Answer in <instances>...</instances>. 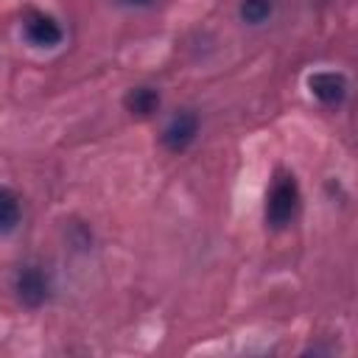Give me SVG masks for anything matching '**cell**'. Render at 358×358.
<instances>
[{"label":"cell","mask_w":358,"mask_h":358,"mask_svg":"<svg viewBox=\"0 0 358 358\" xmlns=\"http://www.w3.org/2000/svg\"><path fill=\"white\" fill-rule=\"evenodd\" d=\"M299 207V185L291 173H280L271 182V190L266 196V224L271 229H282L291 224Z\"/></svg>","instance_id":"1"},{"label":"cell","mask_w":358,"mask_h":358,"mask_svg":"<svg viewBox=\"0 0 358 358\" xmlns=\"http://www.w3.org/2000/svg\"><path fill=\"white\" fill-rule=\"evenodd\" d=\"M22 36L31 48H42V50H53L62 45L64 31L56 22V17L45 14V11H28L22 17Z\"/></svg>","instance_id":"2"},{"label":"cell","mask_w":358,"mask_h":358,"mask_svg":"<svg viewBox=\"0 0 358 358\" xmlns=\"http://www.w3.org/2000/svg\"><path fill=\"white\" fill-rule=\"evenodd\" d=\"M199 126H201V120H199V115H196L193 109L176 112V115L165 123V129H162V145H165L168 151H173V154H182V151L190 148L193 140L199 137Z\"/></svg>","instance_id":"3"},{"label":"cell","mask_w":358,"mask_h":358,"mask_svg":"<svg viewBox=\"0 0 358 358\" xmlns=\"http://www.w3.org/2000/svg\"><path fill=\"white\" fill-rule=\"evenodd\" d=\"M308 90H310V95L319 103H324V106H341L344 98H347L350 84H347V76L338 73V70H316V73L308 76Z\"/></svg>","instance_id":"4"},{"label":"cell","mask_w":358,"mask_h":358,"mask_svg":"<svg viewBox=\"0 0 358 358\" xmlns=\"http://www.w3.org/2000/svg\"><path fill=\"white\" fill-rule=\"evenodd\" d=\"M14 291L25 308H39L50 296V280L39 266H25L14 280Z\"/></svg>","instance_id":"5"},{"label":"cell","mask_w":358,"mask_h":358,"mask_svg":"<svg viewBox=\"0 0 358 358\" xmlns=\"http://www.w3.org/2000/svg\"><path fill=\"white\" fill-rule=\"evenodd\" d=\"M123 106L134 117H151L159 109V92L154 87H131L123 95Z\"/></svg>","instance_id":"6"},{"label":"cell","mask_w":358,"mask_h":358,"mask_svg":"<svg viewBox=\"0 0 358 358\" xmlns=\"http://www.w3.org/2000/svg\"><path fill=\"white\" fill-rule=\"evenodd\" d=\"M22 218V207H20V199L11 187L0 185V235H8L17 229Z\"/></svg>","instance_id":"7"},{"label":"cell","mask_w":358,"mask_h":358,"mask_svg":"<svg viewBox=\"0 0 358 358\" xmlns=\"http://www.w3.org/2000/svg\"><path fill=\"white\" fill-rule=\"evenodd\" d=\"M274 14L271 0H241V20L246 25H263Z\"/></svg>","instance_id":"8"},{"label":"cell","mask_w":358,"mask_h":358,"mask_svg":"<svg viewBox=\"0 0 358 358\" xmlns=\"http://www.w3.org/2000/svg\"><path fill=\"white\" fill-rule=\"evenodd\" d=\"M126 6H134V8H145V6H151L154 0H123Z\"/></svg>","instance_id":"9"}]
</instances>
